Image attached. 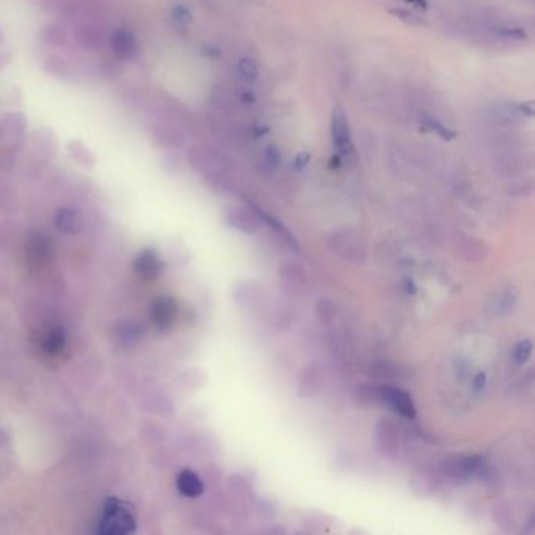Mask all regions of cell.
<instances>
[{
	"label": "cell",
	"instance_id": "ab89813d",
	"mask_svg": "<svg viewBox=\"0 0 535 535\" xmlns=\"http://www.w3.org/2000/svg\"><path fill=\"white\" fill-rule=\"evenodd\" d=\"M242 99H243V102H245V104H247V102H248V104H253V102H255V96L250 91L248 93H243Z\"/></svg>",
	"mask_w": 535,
	"mask_h": 535
},
{
	"label": "cell",
	"instance_id": "3957f363",
	"mask_svg": "<svg viewBox=\"0 0 535 535\" xmlns=\"http://www.w3.org/2000/svg\"><path fill=\"white\" fill-rule=\"evenodd\" d=\"M484 460L479 455L454 454L442 462V473L452 481H467L477 474L482 468Z\"/></svg>",
	"mask_w": 535,
	"mask_h": 535
},
{
	"label": "cell",
	"instance_id": "836d02e7",
	"mask_svg": "<svg viewBox=\"0 0 535 535\" xmlns=\"http://www.w3.org/2000/svg\"><path fill=\"white\" fill-rule=\"evenodd\" d=\"M265 162L269 163L270 167H277V165L280 163V153H278V149L275 145H270L269 148H267Z\"/></svg>",
	"mask_w": 535,
	"mask_h": 535
},
{
	"label": "cell",
	"instance_id": "4dcf8cb0",
	"mask_svg": "<svg viewBox=\"0 0 535 535\" xmlns=\"http://www.w3.org/2000/svg\"><path fill=\"white\" fill-rule=\"evenodd\" d=\"M171 16H173V19L178 21L179 24H184V26H185V24L192 22V13L184 5H176L175 8H173Z\"/></svg>",
	"mask_w": 535,
	"mask_h": 535
},
{
	"label": "cell",
	"instance_id": "7a4b0ae2",
	"mask_svg": "<svg viewBox=\"0 0 535 535\" xmlns=\"http://www.w3.org/2000/svg\"><path fill=\"white\" fill-rule=\"evenodd\" d=\"M328 247L335 255L349 263H363L367 255L366 242L361 234L350 226L340 228L328 235Z\"/></svg>",
	"mask_w": 535,
	"mask_h": 535
},
{
	"label": "cell",
	"instance_id": "30bf717a",
	"mask_svg": "<svg viewBox=\"0 0 535 535\" xmlns=\"http://www.w3.org/2000/svg\"><path fill=\"white\" fill-rule=\"evenodd\" d=\"M518 302V290L514 286H507L496 290L489 303H486V312L490 317H506L515 310Z\"/></svg>",
	"mask_w": 535,
	"mask_h": 535
},
{
	"label": "cell",
	"instance_id": "ac0fdd59",
	"mask_svg": "<svg viewBox=\"0 0 535 535\" xmlns=\"http://www.w3.org/2000/svg\"><path fill=\"white\" fill-rule=\"evenodd\" d=\"M31 145H34L35 151L41 156H46L47 159L52 157L57 151V140L49 129H36L31 136Z\"/></svg>",
	"mask_w": 535,
	"mask_h": 535
},
{
	"label": "cell",
	"instance_id": "e575fe53",
	"mask_svg": "<svg viewBox=\"0 0 535 535\" xmlns=\"http://www.w3.org/2000/svg\"><path fill=\"white\" fill-rule=\"evenodd\" d=\"M310 160H311V154H310V153H305V151H303V153H300V154H297L295 162H294L295 170H298V171L303 170V168L306 167V165L310 163Z\"/></svg>",
	"mask_w": 535,
	"mask_h": 535
},
{
	"label": "cell",
	"instance_id": "9c48e42d",
	"mask_svg": "<svg viewBox=\"0 0 535 535\" xmlns=\"http://www.w3.org/2000/svg\"><path fill=\"white\" fill-rule=\"evenodd\" d=\"M226 223L243 234H256L261 230L263 220L253 208H235L226 214Z\"/></svg>",
	"mask_w": 535,
	"mask_h": 535
},
{
	"label": "cell",
	"instance_id": "7402d4cb",
	"mask_svg": "<svg viewBox=\"0 0 535 535\" xmlns=\"http://www.w3.org/2000/svg\"><path fill=\"white\" fill-rule=\"evenodd\" d=\"M460 250H462L463 258L468 259V261H481V259H484L486 255L485 243H482L481 240H474V239L460 242Z\"/></svg>",
	"mask_w": 535,
	"mask_h": 535
},
{
	"label": "cell",
	"instance_id": "ba28073f",
	"mask_svg": "<svg viewBox=\"0 0 535 535\" xmlns=\"http://www.w3.org/2000/svg\"><path fill=\"white\" fill-rule=\"evenodd\" d=\"M325 383V369L319 363H311L303 369L298 380V396L302 399H310L316 396Z\"/></svg>",
	"mask_w": 535,
	"mask_h": 535
},
{
	"label": "cell",
	"instance_id": "277c9868",
	"mask_svg": "<svg viewBox=\"0 0 535 535\" xmlns=\"http://www.w3.org/2000/svg\"><path fill=\"white\" fill-rule=\"evenodd\" d=\"M374 444L382 457L394 460L399 455L400 438L396 424L389 418H380L374 429Z\"/></svg>",
	"mask_w": 535,
	"mask_h": 535
},
{
	"label": "cell",
	"instance_id": "d6a6232c",
	"mask_svg": "<svg viewBox=\"0 0 535 535\" xmlns=\"http://www.w3.org/2000/svg\"><path fill=\"white\" fill-rule=\"evenodd\" d=\"M499 35H502L507 39H516V41H521V39L528 38V35H526V31L521 27H512V29L507 27L504 30H501Z\"/></svg>",
	"mask_w": 535,
	"mask_h": 535
},
{
	"label": "cell",
	"instance_id": "1f68e13d",
	"mask_svg": "<svg viewBox=\"0 0 535 535\" xmlns=\"http://www.w3.org/2000/svg\"><path fill=\"white\" fill-rule=\"evenodd\" d=\"M231 486H233V489H234L235 491H239L240 494H243V496H245L247 493L251 491V485H250V482L247 481L245 477H242V476L231 477Z\"/></svg>",
	"mask_w": 535,
	"mask_h": 535
},
{
	"label": "cell",
	"instance_id": "2e32d148",
	"mask_svg": "<svg viewBox=\"0 0 535 535\" xmlns=\"http://www.w3.org/2000/svg\"><path fill=\"white\" fill-rule=\"evenodd\" d=\"M353 397L363 407H382V387L374 383H361L353 391Z\"/></svg>",
	"mask_w": 535,
	"mask_h": 535
},
{
	"label": "cell",
	"instance_id": "8d00e7d4",
	"mask_svg": "<svg viewBox=\"0 0 535 535\" xmlns=\"http://www.w3.org/2000/svg\"><path fill=\"white\" fill-rule=\"evenodd\" d=\"M11 60V52L10 49H5V51H0V69H2L5 65H8Z\"/></svg>",
	"mask_w": 535,
	"mask_h": 535
},
{
	"label": "cell",
	"instance_id": "f1b7e54d",
	"mask_svg": "<svg viewBox=\"0 0 535 535\" xmlns=\"http://www.w3.org/2000/svg\"><path fill=\"white\" fill-rule=\"evenodd\" d=\"M63 344H65V337H63L61 332H51L44 340V350L49 353H57L61 350Z\"/></svg>",
	"mask_w": 535,
	"mask_h": 535
},
{
	"label": "cell",
	"instance_id": "7c38bea8",
	"mask_svg": "<svg viewBox=\"0 0 535 535\" xmlns=\"http://www.w3.org/2000/svg\"><path fill=\"white\" fill-rule=\"evenodd\" d=\"M0 131H2L4 137L11 146H21L24 143V140H26V131H27L26 116L19 112L6 113L4 116L2 123H0Z\"/></svg>",
	"mask_w": 535,
	"mask_h": 535
},
{
	"label": "cell",
	"instance_id": "5b68a950",
	"mask_svg": "<svg viewBox=\"0 0 535 535\" xmlns=\"http://www.w3.org/2000/svg\"><path fill=\"white\" fill-rule=\"evenodd\" d=\"M280 287L289 297H300L308 287V275L300 264L285 263L278 270Z\"/></svg>",
	"mask_w": 535,
	"mask_h": 535
},
{
	"label": "cell",
	"instance_id": "5bb4252c",
	"mask_svg": "<svg viewBox=\"0 0 535 535\" xmlns=\"http://www.w3.org/2000/svg\"><path fill=\"white\" fill-rule=\"evenodd\" d=\"M110 47L118 58L129 60L137 52V41L129 30H116L110 39Z\"/></svg>",
	"mask_w": 535,
	"mask_h": 535
},
{
	"label": "cell",
	"instance_id": "8fae6325",
	"mask_svg": "<svg viewBox=\"0 0 535 535\" xmlns=\"http://www.w3.org/2000/svg\"><path fill=\"white\" fill-rule=\"evenodd\" d=\"M439 486V476L429 467L414 471L410 479V490L418 498H430Z\"/></svg>",
	"mask_w": 535,
	"mask_h": 535
},
{
	"label": "cell",
	"instance_id": "e0dca14e",
	"mask_svg": "<svg viewBox=\"0 0 535 535\" xmlns=\"http://www.w3.org/2000/svg\"><path fill=\"white\" fill-rule=\"evenodd\" d=\"M151 314L157 327L167 328L168 325L173 324V320H175L176 305L171 300V298H160V300H157L154 303Z\"/></svg>",
	"mask_w": 535,
	"mask_h": 535
},
{
	"label": "cell",
	"instance_id": "f35d334b",
	"mask_svg": "<svg viewBox=\"0 0 535 535\" xmlns=\"http://www.w3.org/2000/svg\"><path fill=\"white\" fill-rule=\"evenodd\" d=\"M408 2H412L413 5H416L418 8H421V10L426 11L427 10V0H408Z\"/></svg>",
	"mask_w": 535,
	"mask_h": 535
},
{
	"label": "cell",
	"instance_id": "52a82bcc",
	"mask_svg": "<svg viewBox=\"0 0 535 535\" xmlns=\"http://www.w3.org/2000/svg\"><path fill=\"white\" fill-rule=\"evenodd\" d=\"M382 407L399 413L407 419H413L416 416V407L412 396L407 391L384 384L382 387Z\"/></svg>",
	"mask_w": 535,
	"mask_h": 535
},
{
	"label": "cell",
	"instance_id": "83f0119b",
	"mask_svg": "<svg viewBox=\"0 0 535 535\" xmlns=\"http://www.w3.org/2000/svg\"><path fill=\"white\" fill-rule=\"evenodd\" d=\"M57 225L60 226V230L73 233L77 226V217L73 210L61 209L57 215Z\"/></svg>",
	"mask_w": 535,
	"mask_h": 535
},
{
	"label": "cell",
	"instance_id": "44dd1931",
	"mask_svg": "<svg viewBox=\"0 0 535 535\" xmlns=\"http://www.w3.org/2000/svg\"><path fill=\"white\" fill-rule=\"evenodd\" d=\"M68 151L71 157H73L77 163H81L82 167L91 168L94 165V156L88 151V149H86V146L82 143V141H78V140L71 141V143L68 145Z\"/></svg>",
	"mask_w": 535,
	"mask_h": 535
},
{
	"label": "cell",
	"instance_id": "d4e9b609",
	"mask_svg": "<svg viewBox=\"0 0 535 535\" xmlns=\"http://www.w3.org/2000/svg\"><path fill=\"white\" fill-rule=\"evenodd\" d=\"M43 41L51 46L66 44V31L58 26H49L43 31Z\"/></svg>",
	"mask_w": 535,
	"mask_h": 535
},
{
	"label": "cell",
	"instance_id": "8992f818",
	"mask_svg": "<svg viewBox=\"0 0 535 535\" xmlns=\"http://www.w3.org/2000/svg\"><path fill=\"white\" fill-rule=\"evenodd\" d=\"M332 143L336 156L345 157L353 151L352 133L349 128V121L345 118L342 107H335L332 113Z\"/></svg>",
	"mask_w": 535,
	"mask_h": 535
},
{
	"label": "cell",
	"instance_id": "60d3db41",
	"mask_svg": "<svg viewBox=\"0 0 535 535\" xmlns=\"http://www.w3.org/2000/svg\"><path fill=\"white\" fill-rule=\"evenodd\" d=\"M0 39H2V31H0Z\"/></svg>",
	"mask_w": 535,
	"mask_h": 535
},
{
	"label": "cell",
	"instance_id": "cb8c5ba5",
	"mask_svg": "<svg viewBox=\"0 0 535 535\" xmlns=\"http://www.w3.org/2000/svg\"><path fill=\"white\" fill-rule=\"evenodd\" d=\"M422 128L426 131L435 132L437 136L442 137L443 140H452V138L457 137V133L451 131L449 128H446L443 123H439L438 120H434V118H426V120L422 121Z\"/></svg>",
	"mask_w": 535,
	"mask_h": 535
},
{
	"label": "cell",
	"instance_id": "484cf974",
	"mask_svg": "<svg viewBox=\"0 0 535 535\" xmlns=\"http://www.w3.org/2000/svg\"><path fill=\"white\" fill-rule=\"evenodd\" d=\"M238 71H239L240 77L245 82H255L258 74H259V69H258L256 61L251 60V58H242V60H239Z\"/></svg>",
	"mask_w": 535,
	"mask_h": 535
},
{
	"label": "cell",
	"instance_id": "74e56055",
	"mask_svg": "<svg viewBox=\"0 0 535 535\" xmlns=\"http://www.w3.org/2000/svg\"><path fill=\"white\" fill-rule=\"evenodd\" d=\"M520 108H521V112L526 113L528 116L534 115V104H532V102H526V104H523Z\"/></svg>",
	"mask_w": 535,
	"mask_h": 535
},
{
	"label": "cell",
	"instance_id": "d6986e66",
	"mask_svg": "<svg viewBox=\"0 0 535 535\" xmlns=\"http://www.w3.org/2000/svg\"><path fill=\"white\" fill-rule=\"evenodd\" d=\"M491 516H493L494 524L499 526L502 531L514 529L515 516L512 512V507H510L507 502H498V504H494L491 510Z\"/></svg>",
	"mask_w": 535,
	"mask_h": 535
},
{
	"label": "cell",
	"instance_id": "ffe728a7",
	"mask_svg": "<svg viewBox=\"0 0 535 535\" xmlns=\"http://www.w3.org/2000/svg\"><path fill=\"white\" fill-rule=\"evenodd\" d=\"M136 265H137L138 273L143 275V277L146 278L154 277V275H157L160 270L159 258H157L153 251H145V253L137 259Z\"/></svg>",
	"mask_w": 535,
	"mask_h": 535
},
{
	"label": "cell",
	"instance_id": "9a60e30c",
	"mask_svg": "<svg viewBox=\"0 0 535 535\" xmlns=\"http://www.w3.org/2000/svg\"><path fill=\"white\" fill-rule=\"evenodd\" d=\"M176 485L180 494H184L185 498H200L204 493V482L192 469L180 471L176 479Z\"/></svg>",
	"mask_w": 535,
	"mask_h": 535
},
{
	"label": "cell",
	"instance_id": "6da1fadb",
	"mask_svg": "<svg viewBox=\"0 0 535 535\" xmlns=\"http://www.w3.org/2000/svg\"><path fill=\"white\" fill-rule=\"evenodd\" d=\"M136 531V516L128 502L118 498L107 501L99 521V532L106 535H124Z\"/></svg>",
	"mask_w": 535,
	"mask_h": 535
},
{
	"label": "cell",
	"instance_id": "603a6c76",
	"mask_svg": "<svg viewBox=\"0 0 535 535\" xmlns=\"http://www.w3.org/2000/svg\"><path fill=\"white\" fill-rule=\"evenodd\" d=\"M314 312H316V317L322 324H330L336 319L337 308L333 300L330 298H320V300L316 303V308H314Z\"/></svg>",
	"mask_w": 535,
	"mask_h": 535
},
{
	"label": "cell",
	"instance_id": "4316f807",
	"mask_svg": "<svg viewBox=\"0 0 535 535\" xmlns=\"http://www.w3.org/2000/svg\"><path fill=\"white\" fill-rule=\"evenodd\" d=\"M532 355V341L531 340H523L515 345L514 349V361L516 365H524Z\"/></svg>",
	"mask_w": 535,
	"mask_h": 535
},
{
	"label": "cell",
	"instance_id": "f546056e",
	"mask_svg": "<svg viewBox=\"0 0 535 535\" xmlns=\"http://www.w3.org/2000/svg\"><path fill=\"white\" fill-rule=\"evenodd\" d=\"M389 13L392 16H396V18H399L402 22L408 24V26H421V24H424V21L419 18L418 14L402 10V8H391Z\"/></svg>",
	"mask_w": 535,
	"mask_h": 535
},
{
	"label": "cell",
	"instance_id": "d590c367",
	"mask_svg": "<svg viewBox=\"0 0 535 535\" xmlns=\"http://www.w3.org/2000/svg\"><path fill=\"white\" fill-rule=\"evenodd\" d=\"M485 382H486V377L484 372H479L476 377H474V388L477 391H482L484 387H485Z\"/></svg>",
	"mask_w": 535,
	"mask_h": 535
},
{
	"label": "cell",
	"instance_id": "4fadbf2b",
	"mask_svg": "<svg viewBox=\"0 0 535 535\" xmlns=\"http://www.w3.org/2000/svg\"><path fill=\"white\" fill-rule=\"evenodd\" d=\"M234 300L238 302L242 308H256L263 302L264 289L253 281H240L234 287Z\"/></svg>",
	"mask_w": 535,
	"mask_h": 535
}]
</instances>
